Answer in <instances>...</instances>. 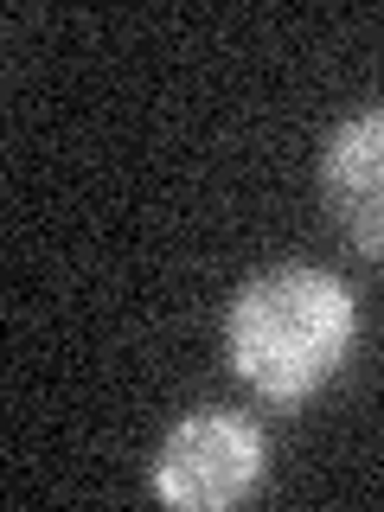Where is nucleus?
Listing matches in <instances>:
<instances>
[{"instance_id": "7ed1b4c3", "label": "nucleus", "mask_w": 384, "mask_h": 512, "mask_svg": "<svg viewBox=\"0 0 384 512\" xmlns=\"http://www.w3.org/2000/svg\"><path fill=\"white\" fill-rule=\"evenodd\" d=\"M320 205L346 244L384 256V109L340 122L320 148Z\"/></svg>"}, {"instance_id": "f03ea898", "label": "nucleus", "mask_w": 384, "mask_h": 512, "mask_svg": "<svg viewBox=\"0 0 384 512\" xmlns=\"http://www.w3.org/2000/svg\"><path fill=\"white\" fill-rule=\"evenodd\" d=\"M256 480H263V436H256V423L231 410H199L186 423H173L148 468L154 500L180 512L237 506Z\"/></svg>"}, {"instance_id": "f257e3e1", "label": "nucleus", "mask_w": 384, "mask_h": 512, "mask_svg": "<svg viewBox=\"0 0 384 512\" xmlns=\"http://www.w3.org/2000/svg\"><path fill=\"white\" fill-rule=\"evenodd\" d=\"M359 308L327 269L282 263L250 276L224 308V359L263 404H301L346 365Z\"/></svg>"}]
</instances>
